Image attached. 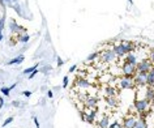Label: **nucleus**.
<instances>
[{
	"mask_svg": "<svg viewBox=\"0 0 154 128\" xmlns=\"http://www.w3.org/2000/svg\"><path fill=\"white\" fill-rule=\"evenodd\" d=\"M69 94L95 128H154V47L106 42L77 68Z\"/></svg>",
	"mask_w": 154,
	"mask_h": 128,
	"instance_id": "obj_1",
	"label": "nucleus"
}]
</instances>
